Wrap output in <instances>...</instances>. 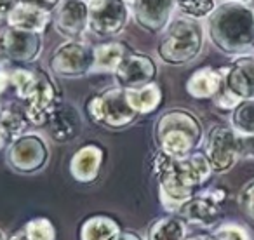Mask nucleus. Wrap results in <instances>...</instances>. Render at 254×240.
Here are the masks:
<instances>
[{"instance_id": "79ce46f5", "label": "nucleus", "mask_w": 254, "mask_h": 240, "mask_svg": "<svg viewBox=\"0 0 254 240\" xmlns=\"http://www.w3.org/2000/svg\"><path fill=\"white\" fill-rule=\"evenodd\" d=\"M124 2H134V0H124Z\"/></svg>"}, {"instance_id": "39448f33", "label": "nucleus", "mask_w": 254, "mask_h": 240, "mask_svg": "<svg viewBox=\"0 0 254 240\" xmlns=\"http://www.w3.org/2000/svg\"><path fill=\"white\" fill-rule=\"evenodd\" d=\"M85 113L91 122L108 131H122L138 120V113L127 103L126 89L108 87L92 94L85 103Z\"/></svg>"}, {"instance_id": "2f4dec72", "label": "nucleus", "mask_w": 254, "mask_h": 240, "mask_svg": "<svg viewBox=\"0 0 254 240\" xmlns=\"http://www.w3.org/2000/svg\"><path fill=\"white\" fill-rule=\"evenodd\" d=\"M212 103H214L216 108L223 110V112H232V110L235 108L240 101L233 94H230L225 87H221V91H219L218 94L212 98Z\"/></svg>"}, {"instance_id": "7c9ffc66", "label": "nucleus", "mask_w": 254, "mask_h": 240, "mask_svg": "<svg viewBox=\"0 0 254 240\" xmlns=\"http://www.w3.org/2000/svg\"><path fill=\"white\" fill-rule=\"evenodd\" d=\"M237 204L246 216L254 219V180L247 181L237 195Z\"/></svg>"}, {"instance_id": "4468645a", "label": "nucleus", "mask_w": 254, "mask_h": 240, "mask_svg": "<svg viewBox=\"0 0 254 240\" xmlns=\"http://www.w3.org/2000/svg\"><path fill=\"white\" fill-rule=\"evenodd\" d=\"M223 87L239 101L254 99V54H239L232 64L221 68Z\"/></svg>"}, {"instance_id": "f8f14e48", "label": "nucleus", "mask_w": 254, "mask_h": 240, "mask_svg": "<svg viewBox=\"0 0 254 240\" xmlns=\"http://www.w3.org/2000/svg\"><path fill=\"white\" fill-rule=\"evenodd\" d=\"M60 103L58 89L46 71H37V84L25 101V112L30 124L46 125L47 119Z\"/></svg>"}, {"instance_id": "c85d7f7f", "label": "nucleus", "mask_w": 254, "mask_h": 240, "mask_svg": "<svg viewBox=\"0 0 254 240\" xmlns=\"http://www.w3.org/2000/svg\"><path fill=\"white\" fill-rule=\"evenodd\" d=\"M211 237L214 240H253L249 228L237 221H226L212 230Z\"/></svg>"}, {"instance_id": "2eb2a0df", "label": "nucleus", "mask_w": 254, "mask_h": 240, "mask_svg": "<svg viewBox=\"0 0 254 240\" xmlns=\"http://www.w3.org/2000/svg\"><path fill=\"white\" fill-rule=\"evenodd\" d=\"M47 134L60 145L71 143L82 132V117L71 103L60 101L46 122Z\"/></svg>"}, {"instance_id": "393cba45", "label": "nucleus", "mask_w": 254, "mask_h": 240, "mask_svg": "<svg viewBox=\"0 0 254 240\" xmlns=\"http://www.w3.org/2000/svg\"><path fill=\"white\" fill-rule=\"evenodd\" d=\"M28 125H30V120L26 117L25 105L23 106L9 105L5 108H2V112H0V127L5 132L9 141L25 134Z\"/></svg>"}, {"instance_id": "9b49d317", "label": "nucleus", "mask_w": 254, "mask_h": 240, "mask_svg": "<svg viewBox=\"0 0 254 240\" xmlns=\"http://www.w3.org/2000/svg\"><path fill=\"white\" fill-rule=\"evenodd\" d=\"M42 51L40 33L5 26L0 32V54L16 63H33Z\"/></svg>"}, {"instance_id": "ea45409f", "label": "nucleus", "mask_w": 254, "mask_h": 240, "mask_svg": "<svg viewBox=\"0 0 254 240\" xmlns=\"http://www.w3.org/2000/svg\"><path fill=\"white\" fill-rule=\"evenodd\" d=\"M0 240H7V237H5V233L0 230Z\"/></svg>"}, {"instance_id": "f03ea898", "label": "nucleus", "mask_w": 254, "mask_h": 240, "mask_svg": "<svg viewBox=\"0 0 254 240\" xmlns=\"http://www.w3.org/2000/svg\"><path fill=\"white\" fill-rule=\"evenodd\" d=\"M207 32L221 53L244 54L254 47V11L244 2H225L209 14Z\"/></svg>"}, {"instance_id": "e433bc0d", "label": "nucleus", "mask_w": 254, "mask_h": 240, "mask_svg": "<svg viewBox=\"0 0 254 240\" xmlns=\"http://www.w3.org/2000/svg\"><path fill=\"white\" fill-rule=\"evenodd\" d=\"M7 240H33V239H32V237H28V235H26V232H25V230H23V228H19L18 232H16V233H12V235L9 237Z\"/></svg>"}, {"instance_id": "72a5a7b5", "label": "nucleus", "mask_w": 254, "mask_h": 240, "mask_svg": "<svg viewBox=\"0 0 254 240\" xmlns=\"http://www.w3.org/2000/svg\"><path fill=\"white\" fill-rule=\"evenodd\" d=\"M16 2H18V0H0V21H2V19H7L9 12H11V9L16 5Z\"/></svg>"}, {"instance_id": "dca6fc26", "label": "nucleus", "mask_w": 254, "mask_h": 240, "mask_svg": "<svg viewBox=\"0 0 254 240\" xmlns=\"http://www.w3.org/2000/svg\"><path fill=\"white\" fill-rule=\"evenodd\" d=\"M56 30L70 40L78 39L87 30V2L85 0H63L53 11Z\"/></svg>"}, {"instance_id": "cd10ccee", "label": "nucleus", "mask_w": 254, "mask_h": 240, "mask_svg": "<svg viewBox=\"0 0 254 240\" xmlns=\"http://www.w3.org/2000/svg\"><path fill=\"white\" fill-rule=\"evenodd\" d=\"M26 232V235L32 237L33 240H56L58 233H56V226L53 225L49 218H33L30 221H26L21 226Z\"/></svg>"}, {"instance_id": "0eeeda50", "label": "nucleus", "mask_w": 254, "mask_h": 240, "mask_svg": "<svg viewBox=\"0 0 254 240\" xmlns=\"http://www.w3.org/2000/svg\"><path fill=\"white\" fill-rule=\"evenodd\" d=\"M49 146L44 136L37 132H25L12 139L5 152V164L18 174H37L49 164Z\"/></svg>"}, {"instance_id": "f704fd0d", "label": "nucleus", "mask_w": 254, "mask_h": 240, "mask_svg": "<svg viewBox=\"0 0 254 240\" xmlns=\"http://www.w3.org/2000/svg\"><path fill=\"white\" fill-rule=\"evenodd\" d=\"M11 85V71L0 70V94H4Z\"/></svg>"}, {"instance_id": "4c0bfd02", "label": "nucleus", "mask_w": 254, "mask_h": 240, "mask_svg": "<svg viewBox=\"0 0 254 240\" xmlns=\"http://www.w3.org/2000/svg\"><path fill=\"white\" fill-rule=\"evenodd\" d=\"M9 143H11V141H9V138L5 136V132L2 131V127H0V152H2L4 148H7Z\"/></svg>"}, {"instance_id": "5701e85b", "label": "nucleus", "mask_w": 254, "mask_h": 240, "mask_svg": "<svg viewBox=\"0 0 254 240\" xmlns=\"http://www.w3.org/2000/svg\"><path fill=\"white\" fill-rule=\"evenodd\" d=\"M126 98L127 103L131 105V108L138 115H150L162 105L164 94L162 89L155 82H152V84L143 85V87L126 89Z\"/></svg>"}, {"instance_id": "37998d69", "label": "nucleus", "mask_w": 254, "mask_h": 240, "mask_svg": "<svg viewBox=\"0 0 254 240\" xmlns=\"http://www.w3.org/2000/svg\"><path fill=\"white\" fill-rule=\"evenodd\" d=\"M0 112H2V105H0Z\"/></svg>"}, {"instance_id": "a19ab883", "label": "nucleus", "mask_w": 254, "mask_h": 240, "mask_svg": "<svg viewBox=\"0 0 254 240\" xmlns=\"http://www.w3.org/2000/svg\"><path fill=\"white\" fill-rule=\"evenodd\" d=\"M225 2H249V0H225Z\"/></svg>"}, {"instance_id": "58836bf2", "label": "nucleus", "mask_w": 254, "mask_h": 240, "mask_svg": "<svg viewBox=\"0 0 254 240\" xmlns=\"http://www.w3.org/2000/svg\"><path fill=\"white\" fill-rule=\"evenodd\" d=\"M187 240H214L211 235H204V233H200V235H191V237H188Z\"/></svg>"}, {"instance_id": "a211bd4d", "label": "nucleus", "mask_w": 254, "mask_h": 240, "mask_svg": "<svg viewBox=\"0 0 254 240\" xmlns=\"http://www.w3.org/2000/svg\"><path fill=\"white\" fill-rule=\"evenodd\" d=\"M176 0H134V18L141 28L160 33L171 21Z\"/></svg>"}, {"instance_id": "c9c22d12", "label": "nucleus", "mask_w": 254, "mask_h": 240, "mask_svg": "<svg viewBox=\"0 0 254 240\" xmlns=\"http://www.w3.org/2000/svg\"><path fill=\"white\" fill-rule=\"evenodd\" d=\"M115 240H145V239H143L138 232H132V230H122Z\"/></svg>"}, {"instance_id": "9d476101", "label": "nucleus", "mask_w": 254, "mask_h": 240, "mask_svg": "<svg viewBox=\"0 0 254 240\" xmlns=\"http://www.w3.org/2000/svg\"><path fill=\"white\" fill-rule=\"evenodd\" d=\"M129 9L124 0H87V28L99 39H110L124 32Z\"/></svg>"}, {"instance_id": "bb28decb", "label": "nucleus", "mask_w": 254, "mask_h": 240, "mask_svg": "<svg viewBox=\"0 0 254 240\" xmlns=\"http://www.w3.org/2000/svg\"><path fill=\"white\" fill-rule=\"evenodd\" d=\"M37 84V71H30L25 68H16L11 71V85L16 91V98L26 101L32 94L33 87Z\"/></svg>"}, {"instance_id": "412c9836", "label": "nucleus", "mask_w": 254, "mask_h": 240, "mask_svg": "<svg viewBox=\"0 0 254 240\" xmlns=\"http://www.w3.org/2000/svg\"><path fill=\"white\" fill-rule=\"evenodd\" d=\"M122 232L120 225L106 214L85 218L78 228V240H115Z\"/></svg>"}, {"instance_id": "ddd939ff", "label": "nucleus", "mask_w": 254, "mask_h": 240, "mask_svg": "<svg viewBox=\"0 0 254 240\" xmlns=\"http://www.w3.org/2000/svg\"><path fill=\"white\" fill-rule=\"evenodd\" d=\"M113 77L119 87L122 89H136L148 85L152 82H155L157 77V64L146 54L139 53H129L120 64L117 66V70L113 71Z\"/></svg>"}, {"instance_id": "1a4fd4ad", "label": "nucleus", "mask_w": 254, "mask_h": 240, "mask_svg": "<svg viewBox=\"0 0 254 240\" xmlns=\"http://www.w3.org/2000/svg\"><path fill=\"white\" fill-rule=\"evenodd\" d=\"M226 202V190L219 186L202 188L191 198H188L176 214L183 218L188 225H197L200 228H211L218 223L221 209Z\"/></svg>"}, {"instance_id": "7ed1b4c3", "label": "nucleus", "mask_w": 254, "mask_h": 240, "mask_svg": "<svg viewBox=\"0 0 254 240\" xmlns=\"http://www.w3.org/2000/svg\"><path fill=\"white\" fill-rule=\"evenodd\" d=\"M153 136L160 152L173 159H183L193 153L204 141V125L200 119L188 110L173 108L157 119Z\"/></svg>"}, {"instance_id": "aec40b11", "label": "nucleus", "mask_w": 254, "mask_h": 240, "mask_svg": "<svg viewBox=\"0 0 254 240\" xmlns=\"http://www.w3.org/2000/svg\"><path fill=\"white\" fill-rule=\"evenodd\" d=\"M223 87V71L212 66H204L188 77L185 89L193 99H212Z\"/></svg>"}, {"instance_id": "473e14b6", "label": "nucleus", "mask_w": 254, "mask_h": 240, "mask_svg": "<svg viewBox=\"0 0 254 240\" xmlns=\"http://www.w3.org/2000/svg\"><path fill=\"white\" fill-rule=\"evenodd\" d=\"M23 2H30V4L40 5V7L47 9V11H51V12L61 4V0H23Z\"/></svg>"}, {"instance_id": "f257e3e1", "label": "nucleus", "mask_w": 254, "mask_h": 240, "mask_svg": "<svg viewBox=\"0 0 254 240\" xmlns=\"http://www.w3.org/2000/svg\"><path fill=\"white\" fill-rule=\"evenodd\" d=\"M152 171L159 183V198L171 214L207 184L212 173L204 152L195 150L183 159H173L157 148L152 159Z\"/></svg>"}, {"instance_id": "4be33fe9", "label": "nucleus", "mask_w": 254, "mask_h": 240, "mask_svg": "<svg viewBox=\"0 0 254 240\" xmlns=\"http://www.w3.org/2000/svg\"><path fill=\"white\" fill-rule=\"evenodd\" d=\"M188 223L178 214H166L148 226L146 240H187Z\"/></svg>"}, {"instance_id": "20e7f679", "label": "nucleus", "mask_w": 254, "mask_h": 240, "mask_svg": "<svg viewBox=\"0 0 254 240\" xmlns=\"http://www.w3.org/2000/svg\"><path fill=\"white\" fill-rule=\"evenodd\" d=\"M204 49V28L190 16H180L169 21L157 47V54L166 64L181 66L191 63Z\"/></svg>"}, {"instance_id": "6ab92c4d", "label": "nucleus", "mask_w": 254, "mask_h": 240, "mask_svg": "<svg viewBox=\"0 0 254 240\" xmlns=\"http://www.w3.org/2000/svg\"><path fill=\"white\" fill-rule=\"evenodd\" d=\"M51 21H53V12L40 7V5L23 2V0L16 2V5L7 16L9 26L35 33H44V30L49 26Z\"/></svg>"}, {"instance_id": "f3484780", "label": "nucleus", "mask_w": 254, "mask_h": 240, "mask_svg": "<svg viewBox=\"0 0 254 240\" xmlns=\"http://www.w3.org/2000/svg\"><path fill=\"white\" fill-rule=\"evenodd\" d=\"M105 164V150L96 143H89L75 150L70 159V174L77 183L91 184L99 178Z\"/></svg>"}, {"instance_id": "c756f323", "label": "nucleus", "mask_w": 254, "mask_h": 240, "mask_svg": "<svg viewBox=\"0 0 254 240\" xmlns=\"http://www.w3.org/2000/svg\"><path fill=\"white\" fill-rule=\"evenodd\" d=\"M176 5L185 16L200 19L216 9L214 0H176Z\"/></svg>"}, {"instance_id": "b1692460", "label": "nucleus", "mask_w": 254, "mask_h": 240, "mask_svg": "<svg viewBox=\"0 0 254 240\" xmlns=\"http://www.w3.org/2000/svg\"><path fill=\"white\" fill-rule=\"evenodd\" d=\"M129 53H131V49L124 42H106L94 47L92 71H96V73H113L120 64V61Z\"/></svg>"}, {"instance_id": "423d86ee", "label": "nucleus", "mask_w": 254, "mask_h": 240, "mask_svg": "<svg viewBox=\"0 0 254 240\" xmlns=\"http://www.w3.org/2000/svg\"><path fill=\"white\" fill-rule=\"evenodd\" d=\"M242 136L233 131L232 125L216 124L205 134L204 153L214 174H225L235 167L242 155Z\"/></svg>"}, {"instance_id": "6e6552de", "label": "nucleus", "mask_w": 254, "mask_h": 240, "mask_svg": "<svg viewBox=\"0 0 254 240\" xmlns=\"http://www.w3.org/2000/svg\"><path fill=\"white\" fill-rule=\"evenodd\" d=\"M94 47L73 39L61 44L49 58L53 75L60 78H80L92 71Z\"/></svg>"}, {"instance_id": "a878e982", "label": "nucleus", "mask_w": 254, "mask_h": 240, "mask_svg": "<svg viewBox=\"0 0 254 240\" xmlns=\"http://www.w3.org/2000/svg\"><path fill=\"white\" fill-rule=\"evenodd\" d=\"M230 125L242 138H254V99H242L232 110Z\"/></svg>"}]
</instances>
